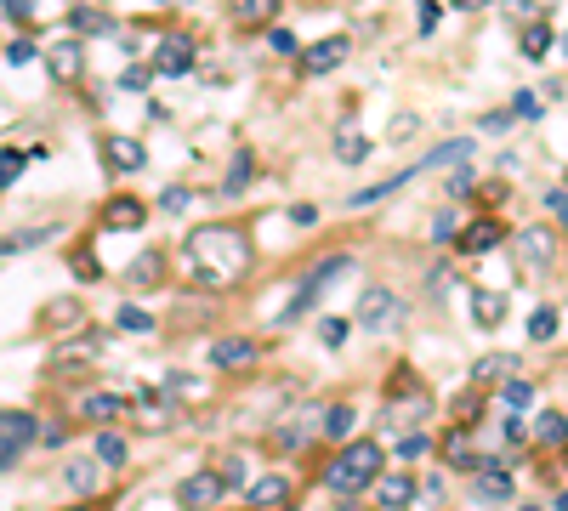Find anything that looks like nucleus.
<instances>
[{
	"label": "nucleus",
	"instance_id": "f257e3e1",
	"mask_svg": "<svg viewBox=\"0 0 568 511\" xmlns=\"http://www.w3.org/2000/svg\"><path fill=\"white\" fill-rule=\"evenodd\" d=\"M182 262L194 273V284L205 290H233V284L250 279V267H256V245H250V233L239 222H205L182 239Z\"/></svg>",
	"mask_w": 568,
	"mask_h": 511
},
{
	"label": "nucleus",
	"instance_id": "f03ea898",
	"mask_svg": "<svg viewBox=\"0 0 568 511\" xmlns=\"http://www.w3.org/2000/svg\"><path fill=\"white\" fill-rule=\"evenodd\" d=\"M381 443L358 438V443H341V455L330 460V472H324V483H330V494H364L381 477Z\"/></svg>",
	"mask_w": 568,
	"mask_h": 511
},
{
	"label": "nucleus",
	"instance_id": "7ed1b4c3",
	"mask_svg": "<svg viewBox=\"0 0 568 511\" xmlns=\"http://www.w3.org/2000/svg\"><path fill=\"white\" fill-rule=\"evenodd\" d=\"M347 267H353V256H324V262H313L307 267V279H302V290H296V296H290V307H284V324H290V318H302L307 307H313V301H319V290L330 279H336V273H347Z\"/></svg>",
	"mask_w": 568,
	"mask_h": 511
},
{
	"label": "nucleus",
	"instance_id": "20e7f679",
	"mask_svg": "<svg viewBox=\"0 0 568 511\" xmlns=\"http://www.w3.org/2000/svg\"><path fill=\"white\" fill-rule=\"evenodd\" d=\"M358 324H364V330H398V324H404V296H392L381 284L364 290V296H358Z\"/></svg>",
	"mask_w": 568,
	"mask_h": 511
},
{
	"label": "nucleus",
	"instance_id": "39448f33",
	"mask_svg": "<svg viewBox=\"0 0 568 511\" xmlns=\"http://www.w3.org/2000/svg\"><path fill=\"white\" fill-rule=\"evenodd\" d=\"M517 250V267H529V273H551L557 267V233L551 228H523L512 239Z\"/></svg>",
	"mask_w": 568,
	"mask_h": 511
},
{
	"label": "nucleus",
	"instance_id": "423d86ee",
	"mask_svg": "<svg viewBox=\"0 0 568 511\" xmlns=\"http://www.w3.org/2000/svg\"><path fill=\"white\" fill-rule=\"evenodd\" d=\"M131 421H137L142 432H165V426H177V404H171V392L142 387L137 404H131Z\"/></svg>",
	"mask_w": 568,
	"mask_h": 511
},
{
	"label": "nucleus",
	"instance_id": "0eeeda50",
	"mask_svg": "<svg viewBox=\"0 0 568 511\" xmlns=\"http://www.w3.org/2000/svg\"><path fill=\"white\" fill-rule=\"evenodd\" d=\"M347 52H353V40H347V35H324V40H313V46L302 52V74H307V80H319V74L341 69V63H347Z\"/></svg>",
	"mask_w": 568,
	"mask_h": 511
},
{
	"label": "nucleus",
	"instance_id": "6e6552de",
	"mask_svg": "<svg viewBox=\"0 0 568 511\" xmlns=\"http://www.w3.org/2000/svg\"><path fill=\"white\" fill-rule=\"evenodd\" d=\"M472 494H478L483 506H500V500H512V472H506V460H483L478 472H472Z\"/></svg>",
	"mask_w": 568,
	"mask_h": 511
},
{
	"label": "nucleus",
	"instance_id": "1a4fd4ad",
	"mask_svg": "<svg viewBox=\"0 0 568 511\" xmlns=\"http://www.w3.org/2000/svg\"><path fill=\"white\" fill-rule=\"evenodd\" d=\"M103 228L108 233H137V228H148V205H142L137 194H114L103 205Z\"/></svg>",
	"mask_w": 568,
	"mask_h": 511
},
{
	"label": "nucleus",
	"instance_id": "9d476101",
	"mask_svg": "<svg viewBox=\"0 0 568 511\" xmlns=\"http://www.w3.org/2000/svg\"><path fill=\"white\" fill-rule=\"evenodd\" d=\"M222 489H228V483H222V472H194V477H182L177 506H182V511H211Z\"/></svg>",
	"mask_w": 568,
	"mask_h": 511
},
{
	"label": "nucleus",
	"instance_id": "9b49d317",
	"mask_svg": "<svg viewBox=\"0 0 568 511\" xmlns=\"http://www.w3.org/2000/svg\"><path fill=\"white\" fill-rule=\"evenodd\" d=\"M120 415H131V404H125L120 392L103 387V392H86V398H80V421L97 426V432H103V426H114Z\"/></svg>",
	"mask_w": 568,
	"mask_h": 511
},
{
	"label": "nucleus",
	"instance_id": "f8f14e48",
	"mask_svg": "<svg viewBox=\"0 0 568 511\" xmlns=\"http://www.w3.org/2000/svg\"><path fill=\"white\" fill-rule=\"evenodd\" d=\"M103 165L120 171V177H137L142 165H148V148L137 137H103Z\"/></svg>",
	"mask_w": 568,
	"mask_h": 511
},
{
	"label": "nucleus",
	"instance_id": "ddd939ff",
	"mask_svg": "<svg viewBox=\"0 0 568 511\" xmlns=\"http://www.w3.org/2000/svg\"><path fill=\"white\" fill-rule=\"evenodd\" d=\"M194 69V40L188 35H160V46H154V74H188Z\"/></svg>",
	"mask_w": 568,
	"mask_h": 511
},
{
	"label": "nucleus",
	"instance_id": "4468645a",
	"mask_svg": "<svg viewBox=\"0 0 568 511\" xmlns=\"http://www.w3.org/2000/svg\"><path fill=\"white\" fill-rule=\"evenodd\" d=\"M63 330H86V301H74V296L46 301V313H40V335H63Z\"/></svg>",
	"mask_w": 568,
	"mask_h": 511
},
{
	"label": "nucleus",
	"instance_id": "2eb2a0df",
	"mask_svg": "<svg viewBox=\"0 0 568 511\" xmlns=\"http://www.w3.org/2000/svg\"><path fill=\"white\" fill-rule=\"evenodd\" d=\"M256 353H262V347H256L250 335H222L211 347V364L216 370H245V364H256Z\"/></svg>",
	"mask_w": 568,
	"mask_h": 511
},
{
	"label": "nucleus",
	"instance_id": "dca6fc26",
	"mask_svg": "<svg viewBox=\"0 0 568 511\" xmlns=\"http://www.w3.org/2000/svg\"><path fill=\"white\" fill-rule=\"evenodd\" d=\"M165 284V250H142L137 262L125 267V290H160Z\"/></svg>",
	"mask_w": 568,
	"mask_h": 511
},
{
	"label": "nucleus",
	"instance_id": "f3484780",
	"mask_svg": "<svg viewBox=\"0 0 568 511\" xmlns=\"http://www.w3.org/2000/svg\"><path fill=\"white\" fill-rule=\"evenodd\" d=\"M250 511H284L290 506V477H262V483H250Z\"/></svg>",
	"mask_w": 568,
	"mask_h": 511
},
{
	"label": "nucleus",
	"instance_id": "a211bd4d",
	"mask_svg": "<svg viewBox=\"0 0 568 511\" xmlns=\"http://www.w3.org/2000/svg\"><path fill=\"white\" fill-rule=\"evenodd\" d=\"M472 148H478L472 137H461V142H444V148H432V154H426L421 165H415V177H432V171H444V165H466V159H472Z\"/></svg>",
	"mask_w": 568,
	"mask_h": 511
},
{
	"label": "nucleus",
	"instance_id": "6ab92c4d",
	"mask_svg": "<svg viewBox=\"0 0 568 511\" xmlns=\"http://www.w3.org/2000/svg\"><path fill=\"white\" fill-rule=\"evenodd\" d=\"M279 6L284 0H228V12H233L239 29H262V23H273L279 18Z\"/></svg>",
	"mask_w": 568,
	"mask_h": 511
},
{
	"label": "nucleus",
	"instance_id": "aec40b11",
	"mask_svg": "<svg viewBox=\"0 0 568 511\" xmlns=\"http://www.w3.org/2000/svg\"><path fill=\"white\" fill-rule=\"evenodd\" d=\"M46 69H52V80H74V74H80V40H74V35L52 40V52H46Z\"/></svg>",
	"mask_w": 568,
	"mask_h": 511
},
{
	"label": "nucleus",
	"instance_id": "412c9836",
	"mask_svg": "<svg viewBox=\"0 0 568 511\" xmlns=\"http://www.w3.org/2000/svg\"><path fill=\"white\" fill-rule=\"evenodd\" d=\"M500 239H506V228H500V222H472V228L455 233V245H461L466 256H483V250H495Z\"/></svg>",
	"mask_w": 568,
	"mask_h": 511
},
{
	"label": "nucleus",
	"instance_id": "4be33fe9",
	"mask_svg": "<svg viewBox=\"0 0 568 511\" xmlns=\"http://www.w3.org/2000/svg\"><path fill=\"white\" fill-rule=\"evenodd\" d=\"M91 449H97V466H114V472H120L125 460H131V443H125V432H114V426H103V432H97V443H91Z\"/></svg>",
	"mask_w": 568,
	"mask_h": 511
},
{
	"label": "nucleus",
	"instance_id": "5701e85b",
	"mask_svg": "<svg viewBox=\"0 0 568 511\" xmlns=\"http://www.w3.org/2000/svg\"><path fill=\"white\" fill-rule=\"evenodd\" d=\"M444 460H449V466H461V472H478V466H483L478 449H472V432H466V426H455V432L444 438Z\"/></svg>",
	"mask_w": 568,
	"mask_h": 511
},
{
	"label": "nucleus",
	"instance_id": "b1692460",
	"mask_svg": "<svg viewBox=\"0 0 568 511\" xmlns=\"http://www.w3.org/2000/svg\"><path fill=\"white\" fill-rule=\"evenodd\" d=\"M63 489H69V494H80V500H91V489H97V460L74 455L69 466H63Z\"/></svg>",
	"mask_w": 568,
	"mask_h": 511
},
{
	"label": "nucleus",
	"instance_id": "393cba45",
	"mask_svg": "<svg viewBox=\"0 0 568 511\" xmlns=\"http://www.w3.org/2000/svg\"><path fill=\"white\" fill-rule=\"evenodd\" d=\"M0 432H12V438H23L29 449L40 443V421L29 415V409H0Z\"/></svg>",
	"mask_w": 568,
	"mask_h": 511
},
{
	"label": "nucleus",
	"instance_id": "a878e982",
	"mask_svg": "<svg viewBox=\"0 0 568 511\" xmlns=\"http://www.w3.org/2000/svg\"><path fill=\"white\" fill-rule=\"evenodd\" d=\"M69 35H114V18H108V12H91V6H74Z\"/></svg>",
	"mask_w": 568,
	"mask_h": 511
},
{
	"label": "nucleus",
	"instance_id": "bb28decb",
	"mask_svg": "<svg viewBox=\"0 0 568 511\" xmlns=\"http://www.w3.org/2000/svg\"><path fill=\"white\" fill-rule=\"evenodd\" d=\"M57 222H46V228H23V233H6L0 239V256H12V250H35V245H46V239H57Z\"/></svg>",
	"mask_w": 568,
	"mask_h": 511
},
{
	"label": "nucleus",
	"instance_id": "cd10ccee",
	"mask_svg": "<svg viewBox=\"0 0 568 511\" xmlns=\"http://www.w3.org/2000/svg\"><path fill=\"white\" fill-rule=\"evenodd\" d=\"M472 318H478L483 330H500V318H506V301L495 290H472Z\"/></svg>",
	"mask_w": 568,
	"mask_h": 511
},
{
	"label": "nucleus",
	"instance_id": "c85d7f7f",
	"mask_svg": "<svg viewBox=\"0 0 568 511\" xmlns=\"http://www.w3.org/2000/svg\"><path fill=\"white\" fill-rule=\"evenodd\" d=\"M534 443H546V449H563V443H568V415L546 409V415L534 421Z\"/></svg>",
	"mask_w": 568,
	"mask_h": 511
},
{
	"label": "nucleus",
	"instance_id": "c756f323",
	"mask_svg": "<svg viewBox=\"0 0 568 511\" xmlns=\"http://www.w3.org/2000/svg\"><path fill=\"white\" fill-rule=\"evenodd\" d=\"M114 324H120L125 335H154V330H160V324H154V313H142L137 301H125L120 313H114Z\"/></svg>",
	"mask_w": 568,
	"mask_h": 511
},
{
	"label": "nucleus",
	"instance_id": "7c9ffc66",
	"mask_svg": "<svg viewBox=\"0 0 568 511\" xmlns=\"http://www.w3.org/2000/svg\"><path fill=\"white\" fill-rule=\"evenodd\" d=\"M245 182H256V154H245V148H239V154H233V171H228V182H222V194H239Z\"/></svg>",
	"mask_w": 568,
	"mask_h": 511
},
{
	"label": "nucleus",
	"instance_id": "2f4dec72",
	"mask_svg": "<svg viewBox=\"0 0 568 511\" xmlns=\"http://www.w3.org/2000/svg\"><path fill=\"white\" fill-rule=\"evenodd\" d=\"M375 500L398 511V506H409V500H415V483H409V477L398 472V477H387V483H381V494H375Z\"/></svg>",
	"mask_w": 568,
	"mask_h": 511
},
{
	"label": "nucleus",
	"instance_id": "473e14b6",
	"mask_svg": "<svg viewBox=\"0 0 568 511\" xmlns=\"http://www.w3.org/2000/svg\"><path fill=\"white\" fill-rule=\"evenodd\" d=\"M74 279H80V284H97V279H103V262H97V250H91V245L74 250Z\"/></svg>",
	"mask_w": 568,
	"mask_h": 511
},
{
	"label": "nucleus",
	"instance_id": "72a5a7b5",
	"mask_svg": "<svg viewBox=\"0 0 568 511\" xmlns=\"http://www.w3.org/2000/svg\"><path fill=\"white\" fill-rule=\"evenodd\" d=\"M23 165H29L23 148H0V188H12V182L23 177Z\"/></svg>",
	"mask_w": 568,
	"mask_h": 511
},
{
	"label": "nucleus",
	"instance_id": "f704fd0d",
	"mask_svg": "<svg viewBox=\"0 0 568 511\" xmlns=\"http://www.w3.org/2000/svg\"><path fill=\"white\" fill-rule=\"evenodd\" d=\"M353 426H358V415H353V409H347V404H336V409H330V415H324V432H330V438H347V432H353Z\"/></svg>",
	"mask_w": 568,
	"mask_h": 511
},
{
	"label": "nucleus",
	"instance_id": "c9c22d12",
	"mask_svg": "<svg viewBox=\"0 0 568 511\" xmlns=\"http://www.w3.org/2000/svg\"><path fill=\"white\" fill-rule=\"evenodd\" d=\"M557 324H563V318H557V307H540V313L529 318V341H551V335H557Z\"/></svg>",
	"mask_w": 568,
	"mask_h": 511
},
{
	"label": "nucleus",
	"instance_id": "e433bc0d",
	"mask_svg": "<svg viewBox=\"0 0 568 511\" xmlns=\"http://www.w3.org/2000/svg\"><path fill=\"white\" fill-rule=\"evenodd\" d=\"M336 154L347 159V165H358V159L370 154V142H364V137H353V131H341V137H336Z\"/></svg>",
	"mask_w": 568,
	"mask_h": 511
},
{
	"label": "nucleus",
	"instance_id": "4c0bfd02",
	"mask_svg": "<svg viewBox=\"0 0 568 511\" xmlns=\"http://www.w3.org/2000/svg\"><path fill=\"white\" fill-rule=\"evenodd\" d=\"M551 52V29L546 23H534L529 35H523V57H546Z\"/></svg>",
	"mask_w": 568,
	"mask_h": 511
},
{
	"label": "nucleus",
	"instance_id": "58836bf2",
	"mask_svg": "<svg viewBox=\"0 0 568 511\" xmlns=\"http://www.w3.org/2000/svg\"><path fill=\"white\" fill-rule=\"evenodd\" d=\"M347 335H353V324H347V318H324V324H319V341H324V347H341Z\"/></svg>",
	"mask_w": 568,
	"mask_h": 511
},
{
	"label": "nucleus",
	"instance_id": "ea45409f",
	"mask_svg": "<svg viewBox=\"0 0 568 511\" xmlns=\"http://www.w3.org/2000/svg\"><path fill=\"white\" fill-rule=\"evenodd\" d=\"M506 364H512V358H506V353H489V358H483V364H478V370H472V381H478V387H483V381H495V375H506Z\"/></svg>",
	"mask_w": 568,
	"mask_h": 511
},
{
	"label": "nucleus",
	"instance_id": "a19ab883",
	"mask_svg": "<svg viewBox=\"0 0 568 511\" xmlns=\"http://www.w3.org/2000/svg\"><path fill=\"white\" fill-rule=\"evenodd\" d=\"M426 449H432V438H426V432H404V443H398V460H421Z\"/></svg>",
	"mask_w": 568,
	"mask_h": 511
},
{
	"label": "nucleus",
	"instance_id": "79ce46f5",
	"mask_svg": "<svg viewBox=\"0 0 568 511\" xmlns=\"http://www.w3.org/2000/svg\"><path fill=\"white\" fill-rule=\"evenodd\" d=\"M35 57H40V46H35V40H12V46H6V63H12V69L35 63Z\"/></svg>",
	"mask_w": 568,
	"mask_h": 511
},
{
	"label": "nucleus",
	"instance_id": "37998d69",
	"mask_svg": "<svg viewBox=\"0 0 568 511\" xmlns=\"http://www.w3.org/2000/svg\"><path fill=\"white\" fill-rule=\"evenodd\" d=\"M500 398H506L512 409H529L534 404V387H529V381H506V392H500Z\"/></svg>",
	"mask_w": 568,
	"mask_h": 511
},
{
	"label": "nucleus",
	"instance_id": "c03bdc74",
	"mask_svg": "<svg viewBox=\"0 0 568 511\" xmlns=\"http://www.w3.org/2000/svg\"><path fill=\"white\" fill-rule=\"evenodd\" d=\"M23 449H29L23 438H12V432H0V472H6V466H18V455H23Z\"/></svg>",
	"mask_w": 568,
	"mask_h": 511
},
{
	"label": "nucleus",
	"instance_id": "a18cd8bd",
	"mask_svg": "<svg viewBox=\"0 0 568 511\" xmlns=\"http://www.w3.org/2000/svg\"><path fill=\"white\" fill-rule=\"evenodd\" d=\"M267 46H273L279 57H296V52H302V40L290 35V29H273V35H267Z\"/></svg>",
	"mask_w": 568,
	"mask_h": 511
},
{
	"label": "nucleus",
	"instance_id": "49530a36",
	"mask_svg": "<svg viewBox=\"0 0 568 511\" xmlns=\"http://www.w3.org/2000/svg\"><path fill=\"white\" fill-rule=\"evenodd\" d=\"M455 233H461V222H455V216H438V222H432V239H438V245H455Z\"/></svg>",
	"mask_w": 568,
	"mask_h": 511
},
{
	"label": "nucleus",
	"instance_id": "de8ad7c7",
	"mask_svg": "<svg viewBox=\"0 0 568 511\" xmlns=\"http://www.w3.org/2000/svg\"><path fill=\"white\" fill-rule=\"evenodd\" d=\"M216 472H222V483H228V489H239V483H245V460H239V455H228L222 466H216Z\"/></svg>",
	"mask_w": 568,
	"mask_h": 511
},
{
	"label": "nucleus",
	"instance_id": "09e8293b",
	"mask_svg": "<svg viewBox=\"0 0 568 511\" xmlns=\"http://www.w3.org/2000/svg\"><path fill=\"white\" fill-rule=\"evenodd\" d=\"M160 211H165V216L188 211V188H165V194H160Z\"/></svg>",
	"mask_w": 568,
	"mask_h": 511
},
{
	"label": "nucleus",
	"instance_id": "8fccbe9b",
	"mask_svg": "<svg viewBox=\"0 0 568 511\" xmlns=\"http://www.w3.org/2000/svg\"><path fill=\"white\" fill-rule=\"evenodd\" d=\"M148 80H154V69H125L120 74V91H148Z\"/></svg>",
	"mask_w": 568,
	"mask_h": 511
},
{
	"label": "nucleus",
	"instance_id": "3c124183",
	"mask_svg": "<svg viewBox=\"0 0 568 511\" xmlns=\"http://www.w3.org/2000/svg\"><path fill=\"white\" fill-rule=\"evenodd\" d=\"M546 211L557 216V222H568V188H551V194H546Z\"/></svg>",
	"mask_w": 568,
	"mask_h": 511
},
{
	"label": "nucleus",
	"instance_id": "603ef678",
	"mask_svg": "<svg viewBox=\"0 0 568 511\" xmlns=\"http://www.w3.org/2000/svg\"><path fill=\"white\" fill-rule=\"evenodd\" d=\"M165 387H171V392H182V398H199V392H205V387H199V381H194V375H171Z\"/></svg>",
	"mask_w": 568,
	"mask_h": 511
},
{
	"label": "nucleus",
	"instance_id": "864d4df0",
	"mask_svg": "<svg viewBox=\"0 0 568 511\" xmlns=\"http://www.w3.org/2000/svg\"><path fill=\"white\" fill-rule=\"evenodd\" d=\"M438 18H444V12H438V0H421V35H432Z\"/></svg>",
	"mask_w": 568,
	"mask_h": 511
},
{
	"label": "nucleus",
	"instance_id": "5fc2aeb1",
	"mask_svg": "<svg viewBox=\"0 0 568 511\" xmlns=\"http://www.w3.org/2000/svg\"><path fill=\"white\" fill-rule=\"evenodd\" d=\"M512 114H523V120H534V114H540V97H529V91H517Z\"/></svg>",
	"mask_w": 568,
	"mask_h": 511
},
{
	"label": "nucleus",
	"instance_id": "6e6d98bb",
	"mask_svg": "<svg viewBox=\"0 0 568 511\" xmlns=\"http://www.w3.org/2000/svg\"><path fill=\"white\" fill-rule=\"evenodd\" d=\"M415 137V114H404V120H392V142H409Z\"/></svg>",
	"mask_w": 568,
	"mask_h": 511
},
{
	"label": "nucleus",
	"instance_id": "4d7b16f0",
	"mask_svg": "<svg viewBox=\"0 0 568 511\" xmlns=\"http://www.w3.org/2000/svg\"><path fill=\"white\" fill-rule=\"evenodd\" d=\"M449 194H455V199L472 194V171H455V177H449Z\"/></svg>",
	"mask_w": 568,
	"mask_h": 511
},
{
	"label": "nucleus",
	"instance_id": "13d9d810",
	"mask_svg": "<svg viewBox=\"0 0 568 511\" xmlns=\"http://www.w3.org/2000/svg\"><path fill=\"white\" fill-rule=\"evenodd\" d=\"M290 222H296V228H313V222H319V211H313V205H296V211H290Z\"/></svg>",
	"mask_w": 568,
	"mask_h": 511
},
{
	"label": "nucleus",
	"instance_id": "bf43d9fd",
	"mask_svg": "<svg viewBox=\"0 0 568 511\" xmlns=\"http://www.w3.org/2000/svg\"><path fill=\"white\" fill-rule=\"evenodd\" d=\"M29 12H35V0H6V18H29Z\"/></svg>",
	"mask_w": 568,
	"mask_h": 511
},
{
	"label": "nucleus",
	"instance_id": "052dcab7",
	"mask_svg": "<svg viewBox=\"0 0 568 511\" xmlns=\"http://www.w3.org/2000/svg\"><path fill=\"white\" fill-rule=\"evenodd\" d=\"M455 6H461V12H483V6H489V0H455Z\"/></svg>",
	"mask_w": 568,
	"mask_h": 511
},
{
	"label": "nucleus",
	"instance_id": "680f3d73",
	"mask_svg": "<svg viewBox=\"0 0 568 511\" xmlns=\"http://www.w3.org/2000/svg\"><path fill=\"white\" fill-rule=\"evenodd\" d=\"M69 511H108L103 500H80V506H69Z\"/></svg>",
	"mask_w": 568,
	"mask_h": 511
},
{
	"label": "nucleus",
	"instance_id": "e2e57ef3",
	"mask_svg": "<svg viewBox=\"0 0 568 511\" xmlns=\"http://www.w3.org/2000/svg\"><path fill=\"white\" fill-rule=\"evenodd\" d=\"M551 511H568V494H557V500H551Z\"/></svg>",
	"mask_w": 568,
	"mask_h": 511
},
{
	"label": "nucleus",
	"instance_id": "0e129e2a",
	"mask_svg": "<svg viewBox=\"0 0 568 511\" xmlns=\"http://www.w3.org/2000/svg\"><path fill=\"white\" fill-rule=\"evenodd\" d=\"M160 6H182V0H160Z\"/></svg>",
	"mask_w": 568,
	"mask_h": 511
},
{
	"label": "nucleus",
	"instance_id": "69168bd1",
	"mask_svg": "<svg viewBox=\"0 0 568 511\" xmlns=\"http://www.w3.org/2000/svg\"><path fill=\"white\" fill-rule=\"evenodd\" d=\"M563 460H568V449H563Z\"/></svg>",
	"mask_w": 568,
	"mask_h": 511
}]
</instances>
